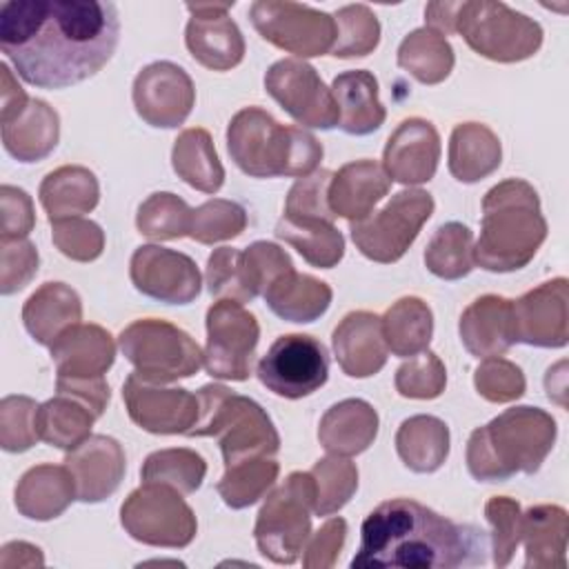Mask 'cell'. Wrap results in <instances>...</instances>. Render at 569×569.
Returning <instances> with one entry per match:
<instances>
[{"instance_id": "8", "label": "cell", "mask_w": 569, "mask_h": 569, "mask_svg": "<svg viewBox=\"0 0 569 569\" xmlns=\"http://www.w3.org/2000/svg\"><path fill=\"white\" fill-rule=\"evenodd\" d=\"M118 347L136 373L153 385L191 378L204 367V353L198 342L162 318L133 320L120 331Z\"/></svg>"}, {"instance_id": "33", "label": "cell", "mask_w": 569, "mask_h": 569, "mask_svg": "<svg viewBox=\"0 0 569 569\" xmlns=\"http://www.w3.org/2000/svg\"><path fill=\"white\" fill-rule=\"evenodd\" d=\"M58 138L60 116L40 98H31L20 116L2 124V144L18 162L44 160L56 149Z\"/></svg>"}, {"instance_id": "4", "label": "cell", "mask_w": 569, "mask_h": 569, "mask_svg": "<svg viewBox=\"0 0 569 569\" xmlns=\"http://www.w3.org/2000/svg\"><path fill=\"white\" fill-rule=\"evenodd\" d=\"M556 420L540 407H511L471 431L467 469L478 482H505L536 473L556 442Z\"/></svg>"}, {"instance_id": "52", "label": "cell", "mask_w": 569, "mask_h": 569, "mask_svg": "<svg viewBox=\"0 0 569 569\" xmlns=\"http://www.w3.org/2000/svg\"><path fill=\"white\" fill-rule=\"evenodd\" d=\"M331 176H333V171H329V169H316L313 173L298 178L287 193L282 216L296 218V220H329V222H333L336 216L327 200Z\"/></svg>"}, {"instance_id": "55", "label": "cell", "mask_w": 569, "mask_h": 569, "mask_svg": "<svg viewBox=\"0 0 569 569\" xmlns=\"http://www.w3.org/2000/svg\"><path fill=\"white\" fill-rule=\"evenodd\" d=\"M473 385L485 400L498 405L518 400L527 389L522 369L500 356L482 358V362L473 371Z\"/></svg>"}, {"instance_id": "2", "label": "cell", "mask_w": 569, "mask_h": 569, "mask_svg": "<svg viewBox=\"0 0 569 569\" xmlns=\"http://www.w3.org/2000/svg\"><path fill=\"white\" fill-rule=\"evenodd\" d=\"M487 533L411 498L380 502L360 527L353 569H456L487 560Z\"/></svg>"}, {"instance_id": "14", "label": "cell", "mask_w": 569, "mask_h": 569, "mask_svg": "<svg viewBox=\"0 0 569 569\" xmlns=\"http://www.w3.org/2000/svg\"><path fill=\"white\" fill-rule=\"evenodd\" d=\"M256 376L273 396L298 400L318 391L329 378V356L320 340L307 333H284L267 349Z\"/></svg>"}, {"instance_id": "62", "label": "cell", "mask_w": 569, "mask_h": 569, "mask_svg": "<svg viewBox=\"0 0 569 569\" xmlns=\"http://www.w3.org/2000/svg\"><path fill=\"white\" fill-rule=\"evenodd\" d=\"M18 553H13V549L9 547V542L2 547V553H0V565L2 567H33V565H44V558L40 553V549L36 545H29V542H22V540H16L13 542Z\"/></svg>"}, {"instance_id": "47", "label": "cell", "mask_w": 569, "mask_h": 569, "mask_svg": "<svg viewBox=\"0 0 569 569\" xmlns=\"http://www.w3.org/2000/svg\"><path fill=\"white\" fill-rule=\"evenodd\" d=\"M207 289L216 300H236L240 305L258 298V291L249 278L244 253L236 247H218L207 258L204 269Z\"/></svg>"}, {"instance_id": "7", "label": "cell", "mask_w": 569, "mask_h": 569, "mask_svg": "<svg viewBox=\"0 0 569 569\" xmlns=\"http://www.w3.org/2000/svg\"><path fill=\"white\" fill-rule=\"evenodd\" d=\"M453 33H460L478 56L493 62L527 60L542 44V27L533 18L491 0L458 2Z\"/></svg>"}, {"instance_id": "12", "label": "cell", "mask_w": 569, "mask_h": 569, "mask_svg": "<svg viewBox=\"0 0 569 569\" xmlns=\"http://www.w3.org/2000/svg\"><path fill=\"white\" fill-rule=\"evenodd\" d=\"M249 20L262 40L300 60L331 53L336 44L333 16L309 4L256 0L249 7Z\"/></svg>"}, {"instance_id": "19", "label": "cell", "mask_w": 569, "mask_h": 569, "mask_svg": "<svg viewBox=\"0 0 569 569\" xmlns=\"http://www.w3.org/2000/svg\"><path fill=\"white\" fill-rule=\"evenodd\" d=\"M231 7L233 0L187 4L191 18L184 29V44L191 58L211 71H229L244 58V38L229 16Z\"/></svg>"}, {"instance_id": "40", "label": "cell", "mask_w": 569, "mask_h": 569, "mask_svg": "<svg viewBox=\"0 0 569 569\" xmlns=\"http://www.w3.org/2000/svg\"><path fill=\"white\" fill-rule=\"evenodd\" d=\"M93 411L71 396L56 393L47 402L38 405L36 431L38 438L51 447L71 451L91 436Z\"/></svg>"}, {"instance_id": "39", "label": "cell", "mask_w": 569, "mask_h": 569, "mask_svg": "<svg viewBox=\"0 0 569 569\" xmlns=\"http://www.w3.org/2000/svg\"><path fill=\"white\" fill-rule=\"evenodd\" d=\"M396 62L422 84H440L449 78L456 56L449 40L429 27L413 29L398 47Z\"/></svg>"}, {"instance_id": "44", "label": "cell", "mask_w": 569, "mask_h": 569, "mask_svg": "<svg viewBox=\"0 0 569 569\" xmlns=\"http://www.w3.org/2000/svg\"><path fill=\"white\" fill-rule=\"evenodd\" d=\"M207 476L204 458L187 447L158 449L149 453L140 467V480L153 485H167L178 489L182 496L200 489Z\"/></svg>"}, {"instance_id": "27", "label": "cell", "mask_w": 569, "mask_h": 569, "mask_svg": "<svg viewBox=\"0 0 569 569\" xmlns=\"http://www.w3.org/2000/svg\"><path fill=\"white\" fill-rule=\"evenodd\" d=\"M73 500H78L76 482L64 465H36L27 469L13 491L18 513L36 522L62 516Z\"/></svg>"}, {"instance_id": "20", "label": "cell", "mask_w": 569, "mask_h": 569, "mask_svg": "<svg viewBox=\"0 0 569 569\" xmlns=\"http://www.w3.org/2000/svg\"><path fill=\"white\" fill-rule=\"evenodd\" d=\"M516 342L560 349L569 340V282L553 278L513 300Z\"/></svg>"}, {"instance_id": "21", "label": "cell", "mask_w": 569, "mask_h": 569, "mask_svg": "<svg viewBox=\"0 0 569 569\" xmlns=\"http://www.w3.org/2000/svg\"><path fill=\"white\" fill-rule=\"evenodd\" d=\"M62 462L73 476L78 500L87 505L113 496L127 471L122 445L104 433H91L76 449L67 451Z\"/></svg>"}, {"instance_id": "28", "label": "cell", "mask_w": 569, "mask_h": 569, "mask_svg": "<svg viewBox=\"0 0 569 569\" xmlns=\"http://www.w3.org/2000/svg\"><path fill=\"white\" fill-rule=\"evenodd\" d=\"M378 413L362 398L331 405L318 425V440L331 456L351 458L367 451L378 436Z\"/></svg>"}, {"instance_id": "9", "label": "cell", "mask_w": 569, "mask_h": 569, "mask_svg": "<svg viewBox=\"0 0 569 569\" xmlns=\"http://www.w3.org/2000/svg\"><path fill=\"white\" fill-rule=\"evenodd\" d=\"M316 487L309 471H293L287 480L267 493L262 502L253 538L258 551L276 565H293L311 536Z\"/></svg>"}, {"instance_id": "38", "label": "cell", "mask_w": 569, "mask_h": 569, "mask_svg": "<svg viewBox=\"0 0 569 569\" xmlns=\"http://www.w3.org/2000/svg\"><path fill=\"white\" fill-rule=\"evenodd\" d=\"M382 336L387 349L398 358L425 351L433 336L431 307L418 296L396 300L382 316Z\"/></svg>"}, {"instance_id": "11", "label": "cell", "mask_w": 569, "mask_h": 569, "mask_svg": "<svg viewBox=\"0 0 569 569\" xmlns=\"http://www.w3.org/2000/svg\"><path fill=\"white\" fill-rule=\"evenodd\" d=\"M122 529L138 542L164 549H184L198 533L193 509L182 493L167 485L142 482L120 507Z\"/></svg>"}, {"instance_id": "43", "label": "cell", "mask_w": 569, "mask_h": 569, "mask_svg": "<svg viewBox=\"0 0 569 569\" xmlns=\"http://www.w3.org/2000/svg\"><path fill=\"white\" fill-rule=\"evenodd\" d=\"M425 267L442 280H460L476 267L473 233L462 222H445L436 229L425 249Z\"/></svg>"}, {"instance_id": "35", "label": "cell", "mask_w": 569, "mask_h": 569, "mask_svg": "<svg viewBox=\"0 0 569 569\" xmlns=\"http://www.w3.org/2000/svg\"><path fill=\"white\" fill-rule=\"evenodd\" d=\"M267 307L287 322H313L327 313L333 291L325 280L296 269L276 278L262 293Z\"/></svg>"}, {"instance_id": "61", "label": "cell", "mask_w": 569, "mask_h": 569, "mask_svg": "<svg viewBox=\"0 0 569 569\" xmlns=\"http://www.w3.org/2000/svg\"><path fill=\"white\" fill-rule=\"evenodd\" d=\"M31 98H27L24 89L13 78L9 64H0V124L20 116Z\"/></svg>"}, {"instance_id": "18", "label": "cell", "mask_w": 569, "mask_h": 569, "mask_svg": "<svg viewBox=\"0 0 569 569\" xmlns=\"http://www.w3.org/2000/svg\"><path fill=\"white\" fill-rule=\"evenodd\" d=\"M129 278L142 296L164 305H189L202 289L198 264L187 253L160 244H142L133 251Z\"/></svg>"}, {"instance_id": "37", "label": "cell", "mask_w": 569, "mask_h": 569, "mask_svg": "<svg viewBox=\"0 0 569 569\" xmlns=\"http://www.w3.org/2000/svg\"><path fill=\"white\" fill-rule=\"evenodd\" d=\"M173 171L182 182L202 193H218L224 184V167L207 129H184L171 149Z\"/></svg>"}, {"instance_id": "3", "label": "cell", "mask_w": 569, "mask_h": 569, "mask_svg": "<svg viewBox=\"0 0 569 569\" xmlns=\"http://www.w3.org/2000/svg\"><path fill=\"white\" fill-rule=\"evenodd\" d=\"M545 238L547 220L538 191L522 178L502 180L482 198L473 262L491 273L518 271L533 260Z\"/></svg>"}, {"instance_id": "10", "label": "cell", "mask_w": 569, "mask_h": 569, "mask_svg": "<svg viewBox=\"0 0 569 569\" xmlns=\"http://www.w3.org/2000/svg\"><path fill=\"white\" fill-rule=\"evenodd\" d=\"M433 198L425 189H402L367 218L351 222V240L356 249L380 264L398 262L418 238L420 229L433 213Z\"/></svg>"}, {"instance_id": "15", "label": "cell", "mask_w": 569, "mask_h": 569, "mask_svg": "<svg viewBox=\"0 0 569 569\" xmlns=\"http://www.w3.org/2000/svg\"><path fill=\"white\" fill-rule=\"evenodd\" d=\"M264 89L298 124L322 131L338 127L336 98L313 64L300 58H282L267 69Z\"/></svg>"}, {"instance_id": "51", "label": "cell", "mask_w": 569, "mask_h": 569, "mask_svg": "<svg viewBox=\"0 0 569 569\" xmlns=\"http://www.w3.org/2000/svg\"><path fill=\"white\" fill-rule=\"evenodd\" d=\"M485 518L491 525V551L493 565L507 567L520 545L522 511L509 496H493L485 502Z\"/></svg>"}, {"instance_id": "57", "label": "cell", "mask_w": 569, "mask_h": 569, "mask_svg": "<svg viewBox=\"0 0 569 569\" xmlns=\"http://www.w3.org/2000/svg\"><path fill=\"white\" fill-rule=\"evenodd\" d=\"M244 264L249 271V278L258 291V296L264 293V289L280 278L282 273L293 269V262L284 249H280L273 242L256 240L244 251Z\"/></svg>"}, {"instance_id": "41", "label": "cell", "mask_w": 569, "mask_h": 569, "mask_svg": "<svg viewBox=\"0 0 569 569\" xmlns=\"http://www.w3.org/2000/svg\"><path fill=\"white\" fill-rule=\"evenodd\" d=\"M273 233L291 244L305 262L318 269H331L345 256V236L329 220H296L282 216Z\"/></svg>"}, {"instance_id": "48", "label": "cell", "mask_w": 569, "mask_h": 569, "mask_svg": "<svg viewBox=\"0 0 569 569\" xmlns=\"http://www.w3.org/2000/svg\"><path fill=\"white\" fill-rule=\"evenodd\" d=\"M336 44L331 56L336 58H362L369 56L380 42V22L367 4H347L333 13Z\"/></svg>"}, {"instance_id": "24", "label": "cell", "mask_w": 569, "mask_h": 569, "mask_svg": "<svg viewBox=\"0 0 569 569\" xmlns=\"http://www.w3.org/2000/svg\"><path fill=\"white\" fill-rule=\"evenodd\" d=\"M56 365V378L91 380L104 378L116 360L113 336L100 325H73L49 347Z\"/></svg>"}, {"instance_id": "31", "label": "cell", "mask_w": 569, "mask_h": 569, "mask_svg": "<svg viewBox=\"0 0 569 569\" xmlns=\"http://www.w3.org/2000/svg\"><path fill=\"white\" fill-rule=\"evenodd\" d=\"M569 518L560 505H533L522 513L525 567L565 569L567 567Z\"/></svg>"}, {"instance_id": "59", "label": "cell", "mask_w": 569, "mask_h": 569, "mask_svg": "<svg viewBox=\"0 0 569 569\" xmlns=\"http://www.w3.org/2000/svg\"><path fill=\"white\" fill-rule=\"evenodd\" d=\"M347 540V522L336 516L329 518L313 536H309L302 551V567L307 569H329L338 562V556Z\"/></svg>"}, {"instance_id": "22", "label": "cell", "mask_w": 569, "mask_h": 569, "mask_svg": "<svg viewBox=\"0 0 569 569\" xmlns=\"http://www.w3.org/2000/svg\"><path fill=\"white\" fill-rule=\"evenodd\" d=\"M440 136L425 118H407L389 136L382 151V169L391 182L422 184L438 171Z\"/></svg>"}, {"instance_id": "34", "label": "cell", "mask_w": 569, "mask_h": 569, "mask_svg": "<svg viewBox=\"0 0 569 569\" xmlns=\"http://www.w3.org/2000/svg\"><path fill=\"white\" fill-rule=\"evenodd\" d=\"M502 162L500 138L482 122L456 124L449 138V173L465 184L491 176Z\"/></svg>"}, {"instance_id": "46", "label": "cell", "mask_w": 569, "mask_h": 569, "mask_svg": "<svg viewBox=\"0 0 569 569\" xmlns=\"http://www.w3.org/2000/svg\"><path fill=\"white\" fill-rule=\"evenodd\" d=\"M316 487L313 513L320 518L340 511L358 489V467L342 456H327L311 467Z\"/></svg>"}, {"instance_id": "42", "label": "cell", "mask_w": 569, "mask_h": 569, "mask_svg": "<svg viewBox=\"0 0 569 569\" xmlns=\"http://www.w3.org/2000/svg\"><path fill=\"white\" fill-rule=\"evenodd\" d=\"M280 465L273 456H253L236 465L224 467V476L218 480L216 491L231 509H247L256 505L276 485Z\"/></svg>"}, {"instance_id": "36", "label": "cell", "mask_w": 569, "mask_h": 569, "mask_svg": "<svg viewBox=\"0 0 569 569\" xmlns=\"http://www.w3.org/2000/svg\"><path fill=\"white\" fill-rule=\"evenodd\" d=\"M396 451L402 465L413 473L438 471L449 456L447 422L429 413L402 420L396 431Z\"/></svg>"}, {"instance_id": "53", "label": "cell", "mask_w": 569, "mask_h": 569, "mask_svg": "<svg viewBox=\"0 0 569 569\" xmlns=\"http://www.w3.org/2000/svg\"><path fill=\"white\" fill-rule=\"evenodd\" d=\"M36 411L38 402L29 396H4L0 400V447L4 451L22 453L40 440Z\"/></svg>"}, {"instance_id": "56", "label": "cell", "mask_w": 569, "mask_h": 569, "mask_svg": "<svg viewBox=\"0 0 569 569\" xmlns=\"http://www.w3.org/2000/svg\"><path fill=\"white\" fill-rule=\"evenodd\" d=\"M38 251L27 238L0 240V293L11 296L24 289L38 273Z\"/></svg>"}, {"instance_id": "54", "label": "cell", "mask_w": 569, "mask_h": 569, "mask_svg": "<svg viewBox=\"0 0 569 569\" xmlns=\"http://www.w3.org/2000/svg\"><path fill=\"white\" fill-rule=\"evenodd\" d=\"M51 242L56 249L76 262H93L102 256L104 231L87 218H67L51 222Z\"/></svg>"}, {"instance_id": "25", "label": "cell", "mask_w": 569, "mask_h": 569, "mask_svg": "<svg viewBox=\"0 0 569 569\" xmlns=\"http://www.w3.org/2000/svg\"><path fill=\"white\" fill-rule=\"evenodd\" d=\"M460 342L473 358L502 356L516 345L513 300L487 293L476 298L460 316Z\"/></svg>"}, {"instance_id": "6", "label": "cell", "mask_w": 569, "mask_h": 569, "mask_svg": "<svg viewBox=\"0 0 569 569\" xmlns=\"http://www.w3.org/2000/svg\"><path fill=\"white\" fill-rule=\"evenodd\" d=\"M200 416L187 433L189 438H216L224 467L253 456H276L280 436L267 411L247 396L224 385H204L198 391Z\"/></svg>"}, {"instance_id": "23", "label": "cell", "mask_w": 569, "mask_h": 569, "mask_svg": "<svg viewBox=\"0 0 569 569\" xmlns=\"http://www.w3.org/2000/svg\"><path fill=\"white\" fill-rule=\"evenodd\" d=\"M331 349L336 362L349 378L376 376L389 356L382 318L362 309L347 313L331 333Z\"/></svg>"}, {"instance_id": "58", "label": "cell", "mask_w": 569, "mask_h": 569, "mask_svg": "<svg viewBox=\"0 0 569 569\" xmlns=\"http://www.w3.org/2000/svg\"><path fill=\"white\" fill-rule=\"evenodd\" d=\"M36 227L31 196L13 184L0 187V240L27 238Z\"/></svg>"}, {"instance_id": "30", "label": "cell", "mask_w": 569, "mask_h": 569, "mask_svg": "<svg viewBox=\"0 0 569 569\" xmlns=\"http://www.w3.org/2000/svg\"><path fill=\"white\" fill-rule=\"evenodd\" d=\"M82 320V300L78 291L64 282H44L22 307V325L27 333L42 347Z\"/></svg>"}, {"instance_id": "5", "label": "cell", "mask_w": 569, "mask_h": 569, "mask_svg": "<svg viewBox=\"0 0 569 569\" xmlns=\"http://www.w3.org/2000/svg\"><path fill=\"white\" fill-rule=\"evenodd\" d=\"M227 151L251 178H302L318 169L325 153L311 131L280 124L260 107H244L229 120Z\"/></svg>"}, {"instance_id": "1", "label": "cell", "mask_w": 569, "mask_h": 569, "mask_svg": "<svg viewBox=\"0 0 569 569\" xmlns=\"http://www.w3.org/2000/svg\"><path fill=\"white\" fill-rule=\"evenodd\" d=\"M118 38L113 2L9 0L0 7V49L18 76L40 89H67L96 76Z\"/></svg>"}, {"instance_id": "50", "label": "cell", "mask_w": 569, "mask_h": 569, "mask_svg": "<svg viewBox=\"0 0 569 569\" xmlns=\"http://www.w3.org/2000/svg\"><path fill=\"white\" fill-rule=\"evenodd\" d=\"M393 385L402 398L433 400L445 391L447 369L433 351L425 349L416 356H409V360L396 369Z\"/></svg>"}, {"instance_id": "60", "label": "cell", "mask_w": 569, "mask_h": 569, "mask_svg": "<svg viewBox=\"0 0 569 569\" xmlns=\"http://www.w3.org/2000/svg\"><path fill=\"white\" fill-rule=\"evenodd\" d=\"M56 393L71 396L87 405L96 418H100L111 400V391L104 378L91 380H73V378H56Z\"/></svg>"}, {"instance_id": "29", "label": "cell", "mask_w": 569, "mask_h": 569, "mask_svg": "<svg viewBox=\"0 0 569 569\" xmlns=\"http://www.w3.org/2000/svg\"><path fill=\"white\" fill-rule=\"evenodd\" d=\"M340 120L338 127L349 136H369L378 131L387 118V109L378 98V78L367 69L342 71L331 82Z\"/></svg>"}, {"instance_id": "16", "label": "cell", "mask_w": 569, "mask_h": 569, "mask_svg": "<svg viewBox=\"0 0 569 569\" xmlns=\"http://www.w3.org/2000/svg\"><path fill=\"white\" fill-rule=\"evenodd\" d=\"M131 98L136 113L149 127L176 129L189 118L196 104V87L180 64L156 60L133 78Z\"/></svg>"}, {"instance_id": "49", "label": "cell", "mask_w": 569, "mask_h": 569, "mask_svg": "<svg viewBox=\"0 0 569 569\" xmlns=\"http://www.w3.org/2000/svg\"><path fill=\"white\" fill-rule=\"evenodd\" d=\"M247 229V211L236 200L213 198L193 209L189 238L200 244L233 240Z\"/></svg>"}, {"instance_id": "13", "label": "cell", "mask_w": 569, "mask_h": 569, "mask_svg": "<svg viewBox=\"0 0 569 569\" xmlns=\"http://www.w3.org/2000/svg\"><path fill=\"white\" fill-rule=\"evenodd\" d=\"M204 369L211 378L242 382L251 376V360L260 340V325L236 300H216L207 309Z\"/></svg>"}, {"instance_id": "17", "label": "cell", "mask_w": 569, "mask_h": 569, "mask_svg": "<svg viewBox=\"0 0 569 569\" xmlns=\"http://www.w3.org/2000/svg\"><path fill=\"white\" fill-rule=\"evenodd\" d=\"M129 418L156 436H187L200 416L198 393L182 387H160L142 380L136 371L122 385Z\"/></svg>"}, {"instance_id": "32", "label": "cell", "mask_w": 569, "mask_h": 569, "mask_svg": "<svg viewBox=\"0 0 569 569\" xmlns=\"http://www.w3.org/2000/svg\"><path fill=\"white\" fill-rule=\"evenodd\" d=\"M38 198L49 222L82 218V213L93 211L100 200L98 178L82 164L58 167L40 182Z\"/></svg>"}, {"instance_id": "26", "label": "cell", "mask_w": 569, "mask_h": 569, "mask_svg": "<svg viewBox=\"0 0 569 569\" xmlns=\"http://www.w3.org/2000/svg\"><path fill=\"white\" fill-rule=\"evenodd\" d=\"M391 178L380 162L362 158L342 164L329 182L327 200L333 216L349 222L367 218L373 207L389 193Z\"/></svg>"}, {"instance_id": "45", "label": "cell", "mask_w": 569, "mask_h": 569, "mask_svg": "<svg viewBox=\"0 0 569 569\" xmlns=\"http://www.w3.org/2000/svg\"><path fill=\"white\" fill-rule=\"evenodd\" d=\"M193 209L171 191L151 193L136 213L138 231L149 240H176L189 236Z\"/></svg>"}]
</instances>
